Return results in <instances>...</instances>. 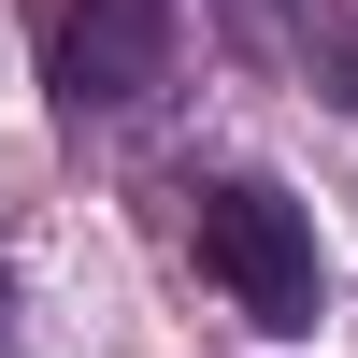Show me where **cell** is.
Wrapping results in <instances>:
<instances>
[{
    "label": "cell",
    "mask_w": 358,
    "mask_h": 358,
    "mask_svg": "<svg viewBox=\"0 0 358 358\" xmlns=\"http://www.w3.org/2000/svg\"><path fill=\"white\" fill-rule=\"evenodd\" d=\"M201 273L258 315V330H315V229L273 187H201Z\"/></svg>",
    "instance_id": "cell-1"
},
{
    "label": "cell",
    "mask_w": 358,
    "mask_h": 358,
    "mask_svg": "<svg viewBox=\"0 0 358 358\" xmlns=\"http://www.w3.org/2000/svg\"><path fill=\"white\" fill-rule=\"evenodd\" d=\"M43 72L72 115H129L172 86V0H72V15L43 29Z\"/></svg>",
    "instance_id": "cell-2"
}]
</instances>
